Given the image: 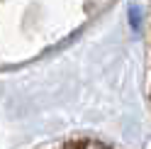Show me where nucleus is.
Wrapping results in <instances>:
<instances>
[{"instance_id":"obj_1","label":"nucleus","mask_w":151,"mask_h":149,"mask_svg":"<svg viewBox=\"0 0 151 149\" xmlns=\"http://www.w3.org/2000/svg\"><path fill=\"white\" fill-rule=\"evenodd\" d=\"M51 149H112L102 142H95V139H71V142H63V144H56Z\"/></svg>"}]
</instances>
